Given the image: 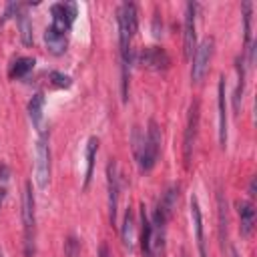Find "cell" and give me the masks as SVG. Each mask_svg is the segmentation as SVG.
<instances>
[{"label":"cell","mask_w":257,"mask_h":257,"mask_svg":"<svg viewBox=\"0 0 257 257\" xmlns=\"http://www.w3.org/2000/svg\"><path fill=\"white\" fill-rule=\"evenodd\" d=\"M22 225H24V253L26 257L34 255V231H36V215H34V195L32 183L24 185L22 193Z\"/></svg>","instance_id":"6da1fadb"},{"label":"cell","mask_w":257,"mask_h":257,"mask_svg":"<svg viewBox=\"0 0 257 257\" xmlns=\"http://www.w3.org/2000/svg\"><path fill=\"white\" fill-rule=\"evenodd\" d=\"M159 151H161V131L157 126L155 120H149V131L147 137H143V145L137 153L139 165L143 171H151L159 159Z\"/></svg>","instance_id":"7a4b0ae2"},{"label":"cell","mask_w":257,"mask_h":257,"mask_svg":"<svg viewBox=\"0 0 257 257\" xmlns=\"http://www.w3.org/2000/svg\"><path fill=\"white\" fill-rule=\"evenodd\" d=\"M34 181L38 189H46L50 179V149H48V135L42 133L36 141L34 149Z\"/></svg>","instance_id":"3957f363"},{"label":"cell","mask_w":257,"mask_h":257,"mask_svg":"<svg viewBox=\"0 0 257 257\" xmlns=\"http://www.w3.org/2000/svg\"><path fill=\"white\" fill-rule=\"evenodd\" d=\"M195 10L197 4L189 2L185 8V26H183V54L185 60H191L197 48V26H195Z\"/></svg>","instance_id":"277c9868"},{"label":"cell","mask_w":257,"mask_h":257,"mask_svg":"<svg viewBox=\"0 0 257 257\" xmlns=\"http://www.w3.org/2000/svg\"><path fill=\"white\" fill-rule=\"evenodd\" d=\"M213 38H205L197 48H195V54H193V66H191V78H193V82H199L203 76H205V72H207V68H209V60H211V56H213Z\"/></svg>","instance_id":"5b68a950"},{"label":"cell","mask_w":257,"mask_h":257,"mask_svg":"<svg viewBox=\"0 0 257 257\" xmlns=\"http://www.w3.org/2000/svg\"><path fill=\"white\" fill-rule=\"evenodd\" d=\"M50 14H52V28L66 34L76 18V4L72 2H64V4H52L50 8Z\"/></svg>","instance_id":"8992f818"},{"label":"cell","mask_w":257,"mask_h":257,"mask_svg":"<svg viewBox=\"0 0 257 257\" xmlns=\"http://www.w3.org/2000/svg\"><path fill=\"white\" fill-rule=\"evenodd\" d=\"M197 131H199V100H195L191 104V108H189V118H187V128H185V141H183L185 167H189V163H191V153H193V147H195Z\"/></svg>","instance_id":"52a82bcc"},{"label":"cell","mask_w":257,"mask_h":257,"mask_svg":"<svg viewBox=\"0 0 257 257\" xmlns=\"http://www.w3.org/2000/svg\"><path fill=\"white\" fill-rule=\"evenodd\" d=\"M139 60H141L143 66H147L151 70H167L171 66V56L161 46H147V48H143L141 54H139Z\"/></svg>","instance_id":"ba28073f"},{"label":"cell","mask_w":257,"mask_h":257,"mask_svg":"<svg viewBox=\"0 0 257 257\" xmlns=\"http://www.w3.org/2000/svg\"><path fill=\"white\" fill-rule=\"evenodd\" d=\"M106 183H108V215H110V223H116V207H118V189H120V181H118V171H116V163H108L106 167Z\"/></svg>","instance_id":"9c48e42d"},{"label":"cell","mask_w":257,"mask_h":257,"mask_svg":"<svg viewBox=\"0 0 257 257\" xmlns=\"http://www.w3.org/2000/svg\"><path fill=\"white\" fill-rule=\"evenodd\" d=\"M191 219H193V227H195L199 257H207V243H205V235H203V217H201V207H199V201L195 195L191 197Z\"/></svg>","instance_id":"30bf717a"},{"label":"cell","mask_w":257,"mask_h":257,"mask_svg":"<svg viewBox=\"0 0 257 257\" xmlns=\"http://www.w3.org/2000/svg\"><path fill=\"white\" fill-rule=\"evenodd\" d=\"M217 108H219V145H227V104H225V76L219 78L217 88Z\"/></svg>","instance_id":"8fae6325"},{"label":"cell","mask_w":257,"mask_h":257,"mask_svg":"<svg viewBox=\"0 0 257 257\" xmlns=\"http://www.w3.org/2000/svg\"><path fill=\"white\" fill-rule=\"evenodd\" d=\"M237 213H239V219H241V235L243 237H249L251 231H253V225H255V207L251 201H237Z\"/></svg>","instance_id":"7c38bea8"},{"label":"cell","mask_w":257,"mask_h":257,"mask_svg":"<svg viewBox=\"0 0 257 257\" xmlns=\"http://www.w3.org/2000/svg\"><path fill=\"white\" fill-rule=\"evenodd\" d=\"M116 20H120L124 24V28L128 30L131 36L137 34L139 28V14H137V6L133 2H124L118 10H116Z\"/></svg>","instance_id":"4fadbf2b"},{"label":"cell","mask_w":257,"mask_h":257,"mask_svg":"<svg viewBox=\"0 0 257 257\" xmlns=\"http://www.w3.org/2000/svg\"><path fill=\"white\" fill-rule=\"evenodd\" d=\"M141 249L145 257H153V223L149 221V215L145 213V205L141 207Z\"/></svg>","instance_id":"5bb4252c"},{"label":"cell","mask_w":257,"mask_h":257,"mask_svg":"<svg viewBox=\"0 0 257 257\" xmlns=\"http://www.w3.org/2000/svg\"><path fill=\"white\" fill-rule=\"evenodd\" d=\"M44 42H46V46H48V50H50L52 54H62V52L66 50V46H68L66 34L54 30L52 26L46 28V32H44Z\"/></svg>","instance_id":"9a60e30c"},{"label":"cell","mask_w":257,"mask_h":257,"mask_svg":"<svg viewBox=\"0 0 257 257\" xmlns=\"http://www.w3.org/2000/svg\"><path fill=\"white\" fill-rule=\"evenodd\" d=\"M34 58H30V56H22V58H16L12 64H10V70H8V74H10V78H24L32 68H34Z\"/></svg>","instance_id":"2e32d148"},{"label":"cell","mask_w":257,"mask_h":257,"mask_svg":"<svg viewBox=\"0 0 257 257\" xmlns=\"http://www.w3.org/2000/svg\"><path fill=\"white\" fill-rule=\"evenodd\" d=\"M217 213H219V239L221 245L225 247L227 243V201L223 197V193H217Z\"/></svg>","instance_id":"e0dca14e"},{"label":"cell","mask_w":257,"mask_h":257,"mask_svg":"<svg viewBox=\"0 0 257 257\" xmlns=\"http://www.w3.org/2000/svg\"><path fill=\"white\" fill-rule=\"evenodd\" d=\"M96 151H98V139L90 137L86 143V171H84V187H88L90 177H92V169H94V159H96Z\"/></svg>","instance_id":"ac0fdd59"},{"label":"cell","mask_w":257,"mask_h":257,"mask_svg":"<svg viewBox=\"0 0 257 257\" xmlns=\"http://www.w3.org/2000/svg\"><path fill=\"white\" fill-rule=\"evenodd\" d=\"M177 197H179V187H171V189H167V193L163 195V199H161V203H159L157 211H159L165 219H169V217H171L173 207H175V203H177Z\"/></svg>","instance_id":"d6986e66"},{"label":"cell","mask_w":257,"mask_h":257,"mask_svg":"<svg viewBox=\"0 0 257 257\" xmlns=\"http://www.w3.org/2000/svg\"><path fill=\"white\" fill-rule=\"evenodd\" d=\"M42 108H44V94L42 92H36L30 102H28V116L32 120L34 126H40V120H42Z\"/></svg>","instance_id":"ffe728a7"},{"label":"cell","mask_w":257,"mask_h":257,"mask_svg":"<svg viewBox=\"0 0 257 257\" xmlns=\"http://www.w3.org/2000/svg\"><path fill=\"white\" fill-rule=\"evenodd\" d=\"M16 20H18V30H20V40H22V44L30 46L34 38H32V22H30L28 14H26L24 10H20V12L16 14Z\"/></svg>","instance_id":"44dd1931"},{"label":"cell","mask_w":257,"mask_h":257,"mask_svg":"<svg viewBox=\"0 0 257 257\" xmlns=\"http://www.w3.org/2000/svg\"><path fill=\"white\" fill-rule=\"evenodd\" d=\"M120 237H122L124 247L133 249V241H135V217H133V211H131V209H126V213H124V221H122Z\"/></svg>","instance_id":"7402d4cb"},{"label":"cell","mask_w":257,"mask_h":257,"mask_svg":"<svg viewBox=\"0 0 257 257\" xmlns=\"http://www.w3.org/2000/svg\"><path fill=\"white\" fill-rule=\"evenodd\" d=\"M8 185H10V169L8 165H0V207L4 205V199L8 195Z\"/></svg>","instance_id":"603a6c76"},{"label":"cell","mask_w":257,"mask_h":257,"mask_svg":"<svg viewBox=\"0 0 257 257\" xmlns=\"http://www.w3.org/2000/svg\"><path fill=\"white\" fill-rule=\"evenodd\" d=\"M64 257H80V245L74 235H68L64 241Z\"/></svg>","instance_id":"cb8c5ba5"},{"label":"cell","mask_w":257,"mask_h":257,"mask_svg":"<svg viewBox=\"0 0 257 257\" xmlns=\"http://www.w3.org/2000/svg\"><path fill=\"white\" fill-rule=\"evenodd\" d=\"M243 20H245V44L251 42V2H243Z\"/></svg>","instance_id":"d4e9b609"},{"label":"cell","mask_w":257,"mask_h":257,"mask_svg":"<svg viewBox=\"0 0 257 257\" xmlns=\"http://www.w3.org/2000/svg\"><path fill=\"white\" fill-rule=\"evenodd\" d=\"M50 80H52V84L54 86H58V88H68L70 84H72V80H70V76H66V74H62V72H50Z\"/></svg>","instance_id":"484cf974"},{"label":"cell","mask_w":257,"mask_h":257,"mask_svg":"<svg viewBox=\"0 0 257 257\" xmlns=\"http://www.w3.org/2000/svg\"><path fill=\"white\" fill-rule=\"evenodd\" d=\"M20 12V4L18 2H10L8 6H6V10H4V14H2V18H0V26L6 22V20H10V18H14L16 14Z\"/></svg>","instance_id":"4316f807"},{"label":"cell","mask_w":257,"mask_h":257,"mask_svg":"<svg viewBox=\"0 0 257 257\" xmlns=\"http://www.w3.org/2000/svg\"><path fill=\"white\" fill-rule=\"evenodd\" d=\"M98 257H110V251H108V245L102 243L100 249H98Z\"/></svg>","instance_id":"83f0119b"},{"label":"cell","mask_w":257,"mask_h":257,"mask_svg":"<svg viewBox=\"0 0 257 257\" xmlns=\"http://www.w3.org/2000/svg\"><path fill=\"white\" fill-rule=\"evenodd\" d=\"M249 195L255 197V179H251V183H249Z\"/></svg>","instance_id":"f1b7e54d"},{"label":"cell","mask_w":257,"mask_h":257,"mask_svg":"<svg viewBox=\"0 0 257 257\" xmlns=\"http://www.w3.org/2000/svg\"><path fill=\"white\" fill-rule=\"evenodd\" d=\"M231 257H239V255H237V251H235V249H233V251H231Z\"/></svg>","instance_id":"f546056e"},{"label":"cell","mask_w":257,"mask_h":257,"mask_svg":"<svg viewBox=\"0 0 257 257\" xmlns=\"http://www.w3.org/2000/svg\"><path fill=\"white\" fill-rule=\"evenodd\" d=\"M0 257H4V251H2V247H0Z\"/></svg>","instance_id":"4dcf8cb0"},{"label":"cell","mask_w":257,"mask_h":257,"mask_svg":"<svg viewBox=\"0 0 257 257\" xmlns=\"http://www.w3.org/2000/svg\"><path fill=\"white\" fill-rule=\"evenodd\" d=\"M183 257H185V253H183Z\"/></svg>","instance_id":"1f68e13d"}]
</instances>
